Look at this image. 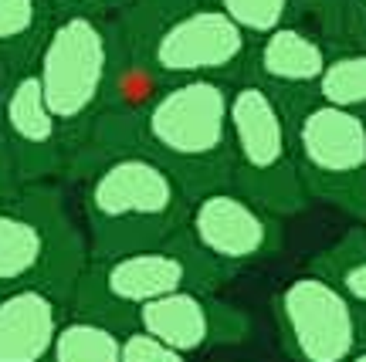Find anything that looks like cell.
<instances>
[{
  "label": "cell",
  "mask_w": 366,
  "mask_h": 362,
  "mask_svg": "<svg viewBox=\"0 0 366 362\" xmlns=\"http://www.w3.org/2000/svg\"><path fill=\"white\" fill-rule=\"evenodd\" d=\"M231 89L210 78L163 85L143 109L105 116L75 169L105 149H139L170 169L190 200L231 186Z\"/></svg>",
  "instance_id": "obj_1"
},
{
  "label": "cell",
  "mask_w": 366,
  "mask_h": 362,
  "mask_svg": "<svg viewBox=\"0 0 366 362\" xmlns=\"http://www.w3.org/2000/svg\"><path fill=\"white\" fill-rule=\"evenodd\" d=\"M112 24L122 54L159 85L248 78L254 41L214 0H126Z\"/></svg>",
  "instance_id": "obj_2"
},
{
  "label": "cell",
  "mask_w": 366,
  "mask_h": 362,
  "mask_svg": "<svg viewBox=\"0 0 366 362\" xmlns=\"http://www.w3.org/2000/svg\"><path fill=\"white\" fill-rule=\"evenodd\" d=\"M81 176V213L89 258H116L173 241L187 223L190 193L167 166L139 149L89 156Z\"/></svg>",
  "instance_id": "obj_3"
},
{
  "label": "cell",
  "mask_w": 366,
  "mask_h": 362,
  "mask_svg": "<svg viewBox=\"0 0 366 362\" xmlns=\"http://www.w3.org/2000/svg\"><path fill=\"white\" fill-rule=\"evenodd\" d=\"M119 61H122V48H119L112 17L54 14L31 68L41 81L44 102L65 136L68 173L85 156L95 126L112 105Z\"/></svg>",
  "instance_id": "obj_4"
},
{
  "label": "cell",
  "mask_w": 366,
  "mask_h": 362,
  "mask_svg": "<svg viewBox=\"0 0 366 362\" xmlns=\"http://www.w3.org/2000/svg\"><path fill=\"white\" fill-rule=\"evenodd\" d=\"M89 244L51 183L0 186V298L31 285L71 298Z\"/></svg>",
  "instance_id": "obj_5"
},
{
  "label": "cell",
  "mask_w": 366,
  "mask_h": 362,
  "mask_svg": "<svg viewBox=\"0 0 366 362\" xmlns=\"http://www.w3.org/2000/svg\"><path fill=\"white\" fill-rule=\"evenodd\" d=\"M224 281L231 278L217 271L207 258H200L183 233H177L159 247L129 251L116 258H89L71 291V311L136 328V311L146 305L187 288L217 291Z\"/></svg>",
  "instance_id": "obj_6"
},
{
  "label": "cell",
  "mask_w": 366,
  "mask_h": 362,
  "mask_svg": "<svg viewBox=\"0 0 366 362\" xmlns=\"http://www.w3.org/2000/svg\"><path fill=\"white\" fill-rule=\"evenodd\" d=\"M278 102L288 116L305 196L366 223V116L315 95H285Z\"/></svg>",
  "instance_id": "obj_7"
},
{
  "label": "cell",
  "mask_w": 366,
  "mask_h": 362,
  "mask_svg": "<svg viewBox=\"0 0 366 362\" xmlns=\"http://www.w3.org/2000/svg\"><path fill=\"white\" fill-rule=\"evenodd\" d=\"M231 186L282 220L309 203L285 109L278 95L251 78L231 89Z\"/></svg>",
  "instance_id": "obj_8"
},
{
  "label": "cell",
  "mask_w": 366,
  "mask_h": 362,
  "mask_svg": "<svg viewBox=\"0 0 366 362\" xmlns=\"http://www.w3.org/2000/svg\"><path fill=\"white\" fill-rule=\"evenodd\" d=\"M272 315L292 362H350L366 349V311L312 271L272 298Z\"/></svg>",
  "instance_id": "obj_9"
},
{
  "label": "cell",
  "mask_w": 366,
  "mask_h": 362,
  "mask_svg": "<svg viewBox=\"0 0 366 362\" xmlns=\"http://www.w3.org/2000/svg\"><path fill=\"white\" fill-rule=\"evenodd\" d=\"M180 233L227 278L248 264L274 258L285 247V220L254 203L237 186H217L194 196Z\"/></svg>",
  "instance_id": "obj_10"
},
{
  "label": "cell",
  "mask_w": 366,
  "mask_h": 362,
  "mask_svg": "<svg viewBox=\"0 0 366 362\" xmlns=\"http://www.w3.org/2000/svg\"><path fill=\"white\" fill-rule=\"evenodd\" d=\"M0 132H4V163L11 186L48 183L68 173V149L58 119L44 102L34 68H14L0 95Z\"/></svg>",
  "instance_id": "obj_11"
},
{
  "label": "cell",
  "mask_w": 366,
  "mask_h": 362,
  "mask_svg": "<svg viewBox=\"0 0 366 362\" xmlns=\"http://www.w3.org/2000/svg\"><path fill=\"white\" fill-rule=\"evenodd\" d=\"M136 328L149 332L183 356H197L244 342L251 336V315L231 301H221L214 291L187 288L136 311Z\"/></svg>",
  "instance_id": "obj_12"
},
{
  "label": "cell",
  "mask_w": 366,
  "mask_h": 362,
  "mask_svg": "<svg viewBox=\"0 0 366 362\" xmlns=\"http://www.w3.org/2000/svg\"><path fill=\"white\" fill-rule=\"evenodd\" d=\"M329 54L332 48L319 38V31L295 21V24L278 27L251 44L248 78L264 85L278 99L312 95L329 65Z\"/></svg>",
  "instance_id": "obj_13"
},
{
  "label": "cell",
  "mask_w": 366,
  "mask_h": 362,
  "mask_svg": "<svg viewBox=\"0 0 366 362\" xmlns=\"http://www.w3.org/2000/svg\"><path fill=\"white\" fill-rule=\"evenodd\" d=\"M71 311L58 288L31 285L0 298V362H51L54 336Z\"/></svg>",
  "instance_id": "obj_14"
},
{
  "label": "cell",
  "mask_w": 366,
  "mask_h": 362,
  "mask_svg": "<svg viewBox=\"0 0 366 362\" xmlns=\"http://www.w3.org/2000/svg\"><path fill=\"white\" fill-rule=\"evenodd\" d=\"M126 325L85 315V311H68L58 336H54L51 362H122V338Z\"/></svg>",
  "instance_id": "obj_15"
},
{
  "label": "cell",
  "mask_w": 366,
  "mask_h": 362,
  "mask_svg": "<svg viewBox=\"0 0 366 362\" xmlns=\"http://www.w3.org/2000/svg\"><path fill=\"white\" fill-rule=\"evenodd\" d=\"M51 21L48 0H0V61L11 68L31 65Z\"/></svg>",
  "instance_id": "obj_16"
},
{
  "label": "cell",
  "mask_w": 366,
  "mask_h": 362,
  "mask_svg": "<svg viewBox=\"0 0 366 362\" xmlns=\"http://www.w3.org/2000/svg\"><path fill=\"white\" fill-rule=\"evenodd\" d=\"M309 271L326 278L342 295L353 301L360 311H366V223L346 231L336 244L322 247L312 261Z\"/></svg>",
  "instance_id": "obj_17"
},
{
  "label": "cell",
  "mask_w": 366,
  "mask_h": 362,
  "mask_svg": "<svg viewBox=\"0 0 366 362\" xmlns=\"http://www.w3.org/2000/svg\"><path fill=\"white\" fill-rule=\"evenodd\" d=\"M312 95L336 109L366 116V48H332Z\"/></svg>",
  "instance_id": "obj_18"
},
{
  "label": "cell",
  "mask_w": 366,
  "mask_h": 362,
  "mask_svg": "<svg viewBox=\"0 0 366 362\" xmlns=\"http://www.w3.org/2000/svg\"><path fill=\"white\" fill-rule=\"evenodd\" d=\"M251 41L272 34L278 27L302 21L299 0H214Z\"/></svg>",
  "instance_id": "obj_19"
},
{
  "label": "cell",
  "mask_w": 366,
  "mask_h": 362,
  "mask_svg": "<svg viewBox=\"0 0 366 362\" xmlns=\"http://www.w3.org/2000/svg\"><path fill=\"white\" fill-rule=\"evenodd\" d=\"M309 21L329 48H366V0H332Z\"/></svg>",
  "instance_id": "obj_20"
},
{
  "label": "cell",
  "mask_w": 366,
  "mask_h": 362,
  "mask_svg": "<svg viewBox=\"0 0 366 362\" xmlns=\"http://www.w3.org/2000/svg\"><path fill=\"white\" fill-rule=\"evenodd\" d=\"M194 356H183L173 346L153 338L143 328H129L122 338V362H190Z\"/></svg>",
  "instance_id": "obj_21"
},
{
  "label": "cell",
  "mask_w": 366,
  "mask_h": 362,
  "mask_svg": "<svg viewBox=\"0 0 366 362\" xmlns=\"http://www.w3.org/2000/svg\"><path fill=\"white\" fill-rule=\"evenodd\" d=\"M54 14H102L112 17L126 7V0H48Z\"/></svg>",
  "instance_id": "obj_22"
},
{
  "label": "cell",
  "mask_w": 366,
  "mask_h": 362,
  "mask_svg": "<svg viewBox=\"0 0 366 362\" xmlns=\"http://www.w3.org/2000/svg\"><path fill=\"white\" fill-rule=\"evenodd\" d=\"M11 71H14L11 65L0 61V95H4V85H7V75H11ZM0 186H11V183H7V163H4V132H0Z\"/></svg>",
  "instance_id": "obj_23"
},
{
  "label": "cell",
  "mask_w": 366,
  "mask_h": 362,
  "mask_svg": "<svg viewBox=\"0 0 366 362\" xmlns=\"http://www.w3.org/2000/svg\"><path fill=\"white\" fill-rule=\"evenodd\" d=\"M302 4V17H312V14H319L322 7H329L332 0H299Z\"/></svg>",
  "instance_id": "obj_24"
},
{
  "label": "cell",
  "mask_w": 366,
  "mask_h": 362,
  "mask_svg": "<svg viewBox=\"0 0 366 362\" xmlns=\"http://www.w3.org/2000/svg\"><path fill=\"white\" fill-rule=\"evenodd\" d=\"M350 362H366V349L360 352V356H353V359H350Z\"/></svg>",
  "instance_id": "obj_25"
}]
</instances>
